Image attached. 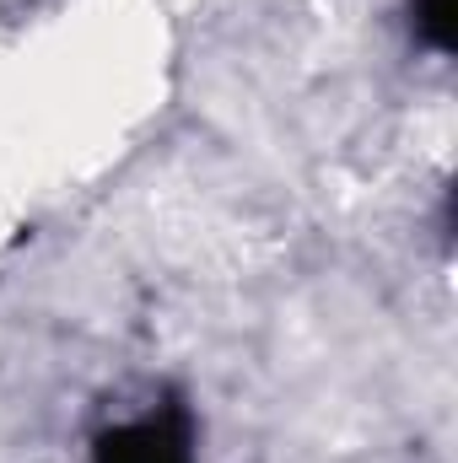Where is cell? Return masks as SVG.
I'll return each mask as SVG.
<instances>
[{
	"mask_svg": "<svg viewBox=\"0 0 458 463\" xmlns=\"http://www.w3.org/2000/svg\"><path fill=\"white\" fill-rule=\"evenodd\" d=\"M92 463H195L189 415L178 404H162L140 420L109 426L92 442Z\"/></svg>",
	"mask_w": 458,
	"mask_h": 463,
	"instance_id": "1",
	"label": "cell"
},
{
	"mask_svg": "<svg viewBox=\"0 0 458 463\" xmlns=\"http://www.w3.org/2000/svg\"><path fill=\"white\" fill-rule=\"evenodd\" d=\"M415 33L437 54H448L453 49V33H458V0H415Z\"/></svg>",
	"mask_w": 458,
	"mask_h": 463,
	"instance_id": "2",
	"label": "cell"
}]
</instances>
